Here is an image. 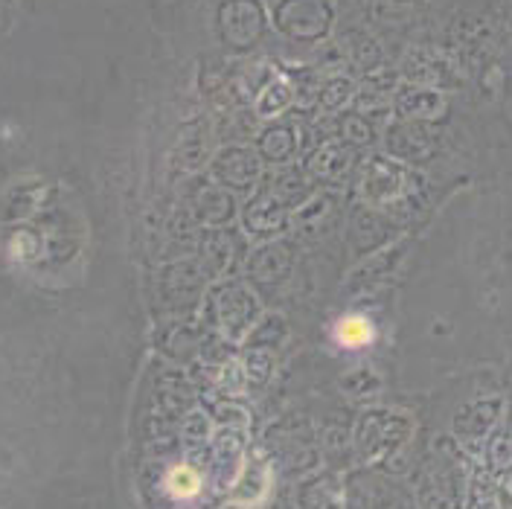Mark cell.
<instances>
[{
	"label": "cell",
	"instance_id": "1",
	"mask_svg": "<svg viewBox=\"0 0 512 509\" xmlns=\"http://www.w3.org/2000/svg\"><path fill=\"white\" fill-rule=\"evenodd\" d=\"M332 12L320 0H280L277 3V30L294 38H318L329 30Z\"/></svg>",
	"mask_w": 512,
	"mask_h": 509
},
{
	"label": "cell",
	"instance_id": "2",
	"mask_svg": "<svg viewBox=\"0 0 512 509\" xmlns=\"http://www.w3.org/2000/svg\"><path fill=\"white\" fill-rule=\"evenodd\" d=\"M265 27V12L256 0H224L219 9V30L233 47L254 44Z\"/></svg>",
	"mask_w": 512,
	"mask_h": 509
},
{
	"label": "cell",
	"instance_id": "3",
	"mask_svg": "<svg viewBox=\"0 0 512 509\" xmlns=\"http://www.w3.org/2000/svg\"><path fill=\"white\" fill-rule=\"evenodd\" d=\"M501 414V402H478L472 405L463 416H469L472 422H460V431H469V434H483L495 419Z\"/></svg>",
	"mask_w": 512,
	"mask_h": 509
},
{
	"label": "cell",
	"instance_id": "4",
	"mask_svg": "<svg viewBox=\"0 0 512 509\" xmlns=\"http://www.w3.org/2000/svg\"><path fill=\"white\" fill-rule=\"evenodd\" d=\"M370 338H373V329L364 318H344L338 323V341L344 347H364L370 344Z\"/></svg>",
	"mask_w": 512,
	"mask_h": 509
},
{
	"label": "cell",
	"instance_id": "5",
	"mask_svg": "<svg viewBox=\"0 0 512 509\" xmlns=\"http://www.w3.org/2000/svg\"><path fill=\"white\" fill-rule=\"evenodd\" d=\"M195 489H198V478L192 475L190 469H178L172 475V492L175 495H195Z\"/></svg>",
	"mask_w": 512,
	"mask_h": 509
}]
</instances>
